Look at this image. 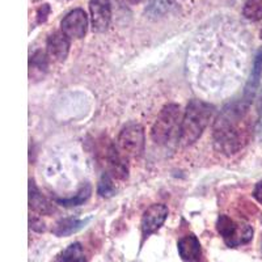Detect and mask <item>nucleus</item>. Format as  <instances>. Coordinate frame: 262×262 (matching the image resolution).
Masks as SVG:
<instances>
[{"label": "nucleus", "mask_w": 262, "mask_h": 262, "mask_svg": "<svg viewBox=\"0 0 262 262\" xmlns=\"http://www.w3.org/2000/svg\"><path fill=\"white\" fill-rule=\"evenodd\" d=\"M248 111L249 104L244 100L228 105L222 111L212 130L214 146L217 151L229 156L244 148L250 137Z\"/></svg>", "instance_id": "f257e3e1"}, {"label": "nucleus", "mask_w": 262, "mask_h": 262, "mask_svg": "<svg viewBox=\"0 0 262 262\" xmlns=\"http://www.w3.org/2000/svg\"><path fill=\"white\" fill-rule=\"evenodd\" d=\"M214 113V106L202 100H191L182 117L180 142L184 146H190L200 139L209 125Z\"/></svg>", "instance_id": "f03ea898"}, {"label": "nucleus", "mask_w": 262, "mask_h": 262, "mask_svg": "<svg viewBox=\"0 0 262 262\" xmlns=\"http://www.w3.org/2000/svg\"><path fill=\"white\" fill-rule=\"evenodd\" d=\"M182 116L180 106L176 104H168L161 109L152 126L151 138L156 144H168L181 133Z\"/></svg>", "instance_id": "7ed1b4c3"}, {"label": "nucleus", "mask_w": 262, "mask_h": 262, "mask_svg": "<svg viewBox=\"0 0 262 262\" xmlns=\"http://www.w3.org/2000/svg\"><path fill=\"white\" fill-rule=\"evenodd\" d=\"M216 229L229 248L248 244L253 238L254 233L252 226L243 222H235L227 215H221L217 217Z\"/></svg>", "instance_id": "20e7f679"}, {"label": "nucleus", "mask_w": 262, "mask_h": 262, "mask_svg": "<svg viewBox=\"0 0 262 262\" xmlns=\"http://www.w3.org/2000/svg\"><path fill=\"white\" fill-rule=\"evenodd\" d=\"M144 128L138 123H131L126 126L118 137V148L125 154L126 156H137L142 155L144 151Z\"/></svg>", "instance_id": "39448f33"}, {"label": "nucleus", "mask_w": 262, "mask_h": 262, "mask_svg": "<svg viewBox=\"0 0 262 262\" xmlns=\"http://www.w3.org/2000/svg\"><path fill=\"white\" fill-rule=\"evenodd\" d=\"M105 164H106L107 173L113 179L125 180L128 176L127 156L123 154L114 143H109L104 152Z\"/></svg>", "instance_id": "423d86ee"}, {"label": "nucleus", "mask_w": 262, "mask_h": 262, "mask_svg": "<svg viewBox=\"0 0 262 262\" xmlns=\"http://www.w3.org/2000/svg\"><path fill=\"white\" fill-rule=\"evenodd\" d=\"M168 212H169L168 207L163 203H155V205L149 206L148 209L144 211L143 216H142V223H140L143 238L149 237L152 233H155L156 231L161 228V226L167 219Z\"/></svg>", "instance_id": "0eeeda50"}, {"label": "nucleus", "mask_w": 262, "mask_h": 262, "mask_svg": "<svg viewBox=\"0 0 262 262\" xmlns=\"http://www.w3.org/2000/svg\"><path fill=\"white\" fill-rule=\"evenodd\" d=\"M62 32L70 39H80L85 36L88 28V17L84 9L76 8L64 16L60 23Z\"/></svg>", "instance_id": "6e6552de"}, {"label": "nucleus", "mask_w": 262, "mask_h": 262, "mask_svg": "<svg viewBox=\"0 0 262 262\" xmlns=\"http://www.w3.org/2000/svg\"><path fill=\"white\" fill-rule=\"evenodd\" d=\"M90 11L93 30L97 33L105 32L112 20L111 0H91Z\"/></svg>", "instance_id": "1a4fd4ad"}, {"label": "nucleus", "mask_w": 262, "mask_h": 262, "mask_svg": "<svg viewBox=\"0 0 262 262\" xmlns=\"http://www.w3.org/2000/svg\"><path fill=\"white\" fill-rule=\"evenodd\" d=\"M177 249L184 262H205L200 240L193 233H189L180 238Z\"/></svg>", "instance_id": "9d476101"}, {"label": "nucleus", "mask_w": 262, "mask_h": 262, "mask_svg": "<svg viewBox=\"0 0 262 262\" xmlns=\"http://www.w3.org/2000/svg\"><path fill=\"white\" fill-rule=\"evenodd\" d=\"M46 48L49 57L57 62H63L69 55L70 38L63 32H55L49 36Z\"/></svg>", "instance_id": "9b49d317"}, {"label": "nucleus", "mask_w": 262, "mask_h": 262, "mask_svg": "<svg viewBox=\"0 0 262 262\" xmlns=\"http://www.w3.org/2000/svg\"><path fill=\"white\" fill-rule=\"evenodd\" d=\"M29 207L30 210L39 215H50L55 211L53 203L39 193L32 180L29 182Z\"/></svg>", "instance_id": "f8f14e48"}, {"label": "nucleus", "mask_w": 262, "mask_h": 262, "mask_svg": "<svg viewBox=\"0 0 262 262\" xmlns=\"http://www.w3.org/2000/svg\"><path fill=\"white\" fill-rule=\"evenodd\" d=\"M262 75V50H259L257 53L256 58H254L253 69H252V74H250L249 81H248V85L245 88V95H244V101L250 104L252 98L254 97V93H256L257 88H258L259 80H261Z\"/></svg>", "instance_id": "ddd939ff"}, {"label": "nucleus", "mask_w": 262, "mask_h": 262, "mask_svg": "<svg viewBox=\"0 0 262 262\" xmlns=\"http://www.w3.org/2000/svg\"><path fill=\"white\" fill-rule=\"evenodd\" d=\"M90 219H85V221H79V219H74V217H70V219H63L59 221L53 229V233L58 237H64V236H70L72 233H76L78 231H80L86 223H88Z\"/></svg>", "instance_id": "4468645a"}, {"label": "nucleus", "mask_w": 262, "mask_h": 262, "mask_svg": "<svg viewBox=\"0 0 262 262\" xmlns=\"http://www.w3.org/2000/svg\"><path fill=\"white\" fill-rule=\"evenodd\" d=\"M55 262H88L81 244L74 243L58 254Z\"/></svg>", "instance_id": "2eb2a0df"}, {"label": "nucleus", "mask_w": 262, "mask_h": 262, "mask_svg": "<svg viewBox=\"0 0 262 262\" xmlns=\"http://www.w3.org/2000/svg\"><path fill=\"white\" fill-rule=\"evenodd\" d=\"M92 193V188H91L90 184H84L81 186L80 190L78 191V194L72 198H63V200H57V202L59 205L66 206V207H72V206H80L85 202L88 198L91 196Z\"/></svg>", "instance_id": "dca6fc26"}, {"label": "nucleus", "mask_w": 262, "mask_h": 262, "mask_svg": "<svg viewBox=\"0 0 262 262\" xmlns=\"http://www.w3.org/2000/svg\"><path fill=\"white\" fill-rule=\"evenodd\" d=\"M29 67H30V74H34L36 71L41 74H45L48 71L49 67V62H48V55H46L43 51H36V53L33 54L32 57H30V62H29Z\"/></svg>", "instance_id": "f3484780"}, {"label": "nucleus", "mask_w": 262, "mask_h": 262, "mask_svg": "<svg viewBox=\"0 0 262 262\" xmlns=\"http://www.w3.org/2000/svg\"><path fill=\"white\" fill-rule=\"evenodd\" d=\"M243 15L250 21H258L262 18V0H247Z\"/></svg>", "instance_id": "a211bd4d"}, {"label": "nucleus", "mask_w": 262, "mask_h": 262, "mask_svg": "<svg viewBox=\"0 0 262 262\" xmlns=\"http://www.w3.org/2000/svg\"><path fill=\"white\" fill-rule=\"evenodd\" d=\"M98 194L104 198H111L116 194L117 189L116 185H114L113 180H112V176L109 173H104L102 177L98 181V188H97Z\"/></svg>", "instance_id": "6ab92c4d"}, {"label": "nucleus", "mask_w": 262, "mask_h": 262, "mask_svg": "<svg viewBox=\"0 0 262 262\" xmlns=\"http://www.w3.org/2000/svg\"><path fill=\"white\" fill-rule=\"evenodd\" d=\"M50 6L49 4H43L42 7H39L38 11H37V21H38L39 24L42 23H45L48 20V16L50 15Z\"/></svg>", "instance_id": "aec40b11"}, {"label": "nucleus", "mask_w": 262, "mask_h": 262, "mask_svg": "<svg viewBox=\"0 0 262 262\" xmlns=\"http://www.w3.org/2000/svg\"><path fill=\"white\" fill-rule=\"evenodd\" d=\"M29 224L30 228L37 231V232H43V231H45V223H43L41 219H38V217H30Z\"/></svg>", "instance_id": "412c9836"}, {"label": "nucleus", "mask_w": 262, "mask_h": 262, "mask_svg": "<svg viewBox=\"0 0 262 262\" xmlns=\"http://www.w3.org/2000/svg\"><path fill=\"white\" fill-rule=\"evenodd\" d=\"M253 196L256 198L257 202H259L262 205V181L256 185V188L253 190Z\"/></svg>", "instance_id": "4be33fe9"}, {"label": "nucleus", "mask_w": 262, "mask_h": 262, "mask_svg": "<svg viewBox=\"0 0 262 262\" xmlns=\"http://www.w3.org/2000/svg\"><path fill=\"white\" fill-rule=\"evenodd\" d=\"M257 131H258L259 134H262V113H261V117H259L258 122H257Z\"/></svg>", "instance_id": "5701e85b"}, {"label": "nucleus", "mask_w": 262, "mask_h": 262, "mask_svg": "<svg viewBox=\"0 0 262 262\" xmlns=\"http://www.w3.org/2000/svg\"><path fill=\"white\" fill-rule=\"evenodd\" d=\"M140 2H142V0H128V3L131 4H139Z\"/></svg>", "instance_id": "b1692460"}]
</instances>
